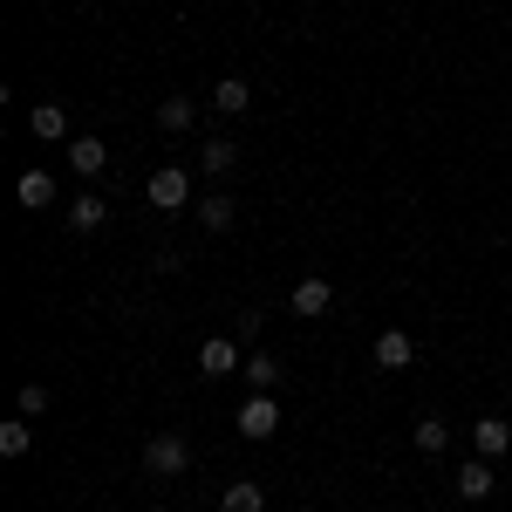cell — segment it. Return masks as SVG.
Wrapping results in <instances>:
<instances>
[{
  "instance_id": "obj_13",
  "label": "cell",
  "mask_w": 512,
  "mask_h": 512,
  "mask_svg": "<svg viewBox=\"0 0 512 512\" xmlns=\"http://www.w3.org/2000/svg\"><path fill=\"white\" fill-rule=\"evenodd\" d=\"M219 512H267V485H260V478H239V485H226Z\"/></svg>"
},
{
  "instance_id": "obj_21",
  "label": "cell",
  "mask_w": 512,
  "mask_h": 512,
  "mask_svg": "<svg viewBox=\"0 0 512 512\" xmlns=\"http://www.w3.org/2000/svg\"><path fill=\"white\" fill-rule=\"evenodd\" d=\"M14 403H21V417H41V410H48V383H21Z\"/></svg>"
},
{
  "instance_id": "obj_20",
  "label": "cell",
  "mask_w": 512,
  "mask_h": 512,
  "mask_svg": "<svg viewBox=\"0 0 512 512\" xmlns=\"http://www.w3.org/2000/svg\"><path fill=\"white\" fill-rule=\"evenodd\" d=\"M28 444H35V424H28V417L0 424V458H28Z\"/></svg>"
},
{
  "instance_id": "obj_3",
  "label": "cell",
  "mask_w": 512,
  "mask_h": 512,
  "mask_svg": "<svg viewBox=\"0 0 512 512\" xmlns=\"http://www.w3.org/2000/svg\"><path fill=\"white\" fill-rule=\"evenodd\" d=\"M185 205H192V171L185 164L151 171V212H185Z\"/></svg>"
},
{
  "instance_id": "obj_5",
  "label": "cell",
  "mask_w": 512,
  "mask_h": 512,
  "mask_svg": "<svg viewBox=\"0 0 512 512\" xmlns=\"http://www.w3.org/2000/svg\"><path fill=\"white\" fill-rule=\"evenodd\" d=\"M287 308H294V315H328V308H335V287H328V280L321 274H308V280H294V294H287Z\"/></svg>"
},
{
  "instance_id": "obj_15",
  "label": "cell",
  "mask_w": 512,
  "mask_h": 512,
  "mask_svg": "<svg viewBox=\"0 0 512 512\" xmlns=\"http://www.w3.org/2000/svg\"><path fill=\"white\" fill-rule=\"evenodd\" d=\"M103 219H110V205H103V198H96V192L69 198V233H96Z\"/></svg>"
},
{
  "instance_id": "obj_14",
  "label": "cell",
  "mask_w": 512,
  "mask_h": 512,
  "mask_svg": "<svg viewBox=\"0 0 512 512\" xmlns=\"http://www.w3.org/2000/svg\"><path fill=\"white\" fill-rule=\"evenodd\" d=\"M192 123H198L192 96H164V103H158V130H164V137H178V130H192Z\"/></svg>"
},
{
  "instance_id": "obj_8",
  "label": "cell",
  "mask_w": 512,
  "mask_h": 512,
  "mask_svg": "<svg viewBox=\"0 0 512 512\" xmlns=\"http://www.w3.org/2000/svg\"><path fill=\"white\" fill-rule=\"evenodd\" d=\"M205 103H212L219 117H246V110H253V82H246V76L212 82V96H205Z\"/></svg>"
},
{
  "instance_id": "obj_9",
  "label": "cell",
  "mask_w": 512,
  "mask_h": 512,
  "mask_svg": "<svg viewBox=\"0 0 512 512\" xmlns=\"http://www.w3.org/2000/svg\"><path fill=\"white\" fill-rule=\"evenodd\" d=\"M472 444H478V458H506V451H512V424H506V417H478Z\"/></svg>"
},
{
  "instance_id": "obj_7",
  "label": "cell",
  "mask_w": 512,
  "mask_h": 512,
  "mask_svg": "<svg viewBox=\"0 0 512 512\" xmlns=\"http://www.w3.org/2000/svg\"><path fill=\"white\" fill-rule=\"evenodd\" d=\"M451 485H458V499H492V485H499V478H492V458H465V465H458V472H451Z\"/></svg>"
},
{
  "instance_id": "obj_12",
  "label": "cell",
  "mask_w": 512,
  "mask_h": 512,
  "mask_svg": "<svg viewBox=\"0 0 512 512\" xmlns=\"http://www.w3.org/2000/svg\"><path fill=\"white\" fill-rule=\"evenodd\" d=\"M233 219H239V198H226V192H205V198H198V226H205V233H226Z\"/></svg>"
},
{
  "instance_id": "obj_10",
  "label": "cell",
  "mask_w": 512,
  "mask_h": 512,
  "mask_svg": "<svg viewBox=\"0 0 512 512\" xmlns=\"http://www.w3.org/2000/svg\"><path fill=\"white\" fill-rule=\"evenodd\" d=\"M28 130H35L41 144H62V137H69V110H62V103H35V110H28Z\"/></svg>"
},
{
  "instance_id": "obj_2",
  "label": "cell",
  "mask_w": 512,
  "mask_h": 512,
  "mask_svg": "<svg viewBox=\"0 0 512 512\" xmlns=\"http://www.w3.org/2000/svg\"><path fill=\"white\" fill-rule=\"evenodd\" d=\"M144 472L151 478H185L192 472V444H185L178 431H158L151 444H144Z\"/></svg>"
},
{
  "instance_id": "obj_4",
  "label": "cell",
  "mask_w": 512,
  "mask_h": 512,
  "mask_svg": "<svg viewBox=\"0 0 512 512\" xmlns=\"http://www.w3.org/2000/svg\"><path fill=\"white\" fill-rule=\"evenodd\" d=\"M198 369H205V383H219V376H239L246 362H239V342L233 335H205V349H198Z\"/></svg>"
},
{
  "instance_id": "obj_18",
  "label": "cell",
  "mask_w": 512,
  "mask_h": 512,
  "mask_svg": "<svg viewBox=\"0 0 512 512\" xmlns=\"http://www.w3.org/2000/svg\"><path fill=\"white\" fill-rule=\"evenodd\" d=\"M410 444H417L424 458H437V451L451 444V424H444V417H417V431H410Z\"/></svg>"
},
{
  "instance_id": "obj_11",
  "label": "cell",
  "mask_w": 512,
  "mask_h": 512,
  "mask_svg": "<svg viewBox=\"0 0 512 512\" xmlns=\"http://www.w3.org/2000/svg\"><path fill=\"white\" fill-rule=\"evenodd\" d=\"M103 164H110L103 137H69V171H76V178H96Z\"/></svg>"
},
{
  "instance_id": "obj_19",
  "label": "cell",
  "mask_w": 512,
  "mask_h": 512,
  "mask_svg": "<svg viewBox=\"0 0 512 512\" xmlns=\"http://www.w3.org/2000/svg\"><path fill=\"white\" fill-rule=\"evenodd\" d=\"M239 376H246L253 390H274V383H280V362H274L267 349H253V355H246V369H239Z\"/></svg>"
},
{
  "instance_id": "obj_22",
  "label": "cell",
  "mask_w": 512,
  "mask_h": 512,
  "mask_svg": "<svg viewBox=\"0 0 512 512\" xmlns=\"http://www.w3.org/2000/svg\"><path fill=\"white\" fill-rule=\"evenodd\" d=\"M164 512H171V506H164Z\"/></svg>"
},
{
  "instance_id": "obj_6",
  "label": "cell",
  "mask_w": 512,
  "mask_h": 512,
  "mask_svg": "<svg viewBox=\"0 0 512 512\" xmlns=\"http://www.w3.org/2000/svg\"><path fill=\"white\" fill-rule=\"evenodd\" d=\"M369 362H376V369H410V362H417V342H410L403 328H383L376 349H369Z\"/></svg>"
},
{
  "instance_id": "obj_16",
  "label": "cell",
  "mask_w": 512,
  "mask_h": 512,
  "mask_svg": "<svg viewBox=\"0 0 512 512\" xmlns=\"http://www.w3.org/2000/svg\"><path fill=\"white\" fill-rule=\"evenodd\" d=\"M198 164H205V178H226L239 164V144L233 137H205V151H198Z\"/></svg>"
},
{
  "instance_id": "obj_17",
  "label": "cell",
  "mask_w": 512,
  "mask_h": 512,
  "mask_svg": "<svg viewBox=\"0 0 512 512\" xmlns=\"http://www.w3.org/2000/svg\"><path fill=\"white\" fill-rule=\"evenodd\" d=\"M14 198H21L28 212H41V205H55V178H48V171H21V185H14Z\"/></svg>"
},
{
  "instance_id": "obj_1",
  "label": "cell",
  "mask_w": 512,
  "mask_h": 512,
  "mask_svg": "<svg viewBox=\"0 0 512 512\" xmlns=\"http://www.w3.org/2000/svg\"><path fill=\"white\" fill-rule=\"evenodd\" d=\"M233 431L246 437V444H267V437L280 431V403H274V390H253L246 403H239V417H233Z\"/></svg>"
}]
</instances>
